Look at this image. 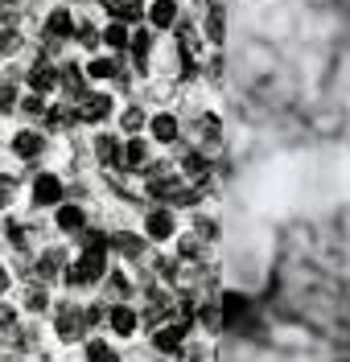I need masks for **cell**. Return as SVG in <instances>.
I'll use <instances>...</instances> for the list:
<instances>
[{"label": "cell", "instance_id": "6da1fadb", "mask_svg": "<svg viewBox=\"0 0 350 362\" xmlns=\"http://www.w3.org/2000/svg\"><path fill=\"white\" fill-rule=\"evenodd\" d=\"M83 235H87L83 255L66 268V280L74 288H95V284L107 276V247H112V239H103L99 230H83Z\"/></svg>", "mask_w": 350, "mask_h": 362}, {"label": "cell", "instance_id": "7a4b0ae2", "mask_svg": "<svg viewBox=\"0 0 350 362\" xmlns=\"http://www.w3.org/2000/svg\"><path fill=\"white\" fill-rule=\"evenodd\" d=\"M99 309H83V305H58V321H54V334L62 341H78L95 321H99Z\"/></svg>", "mask_w": 350, "mask_h": 362}, {"label": "cell", "instance_id": "3957f363", "mask_svg": "<svg viewBox=\"0 0 350 362\" xmlns=\"http://www.w3.org/2000/svg\"><path fill=\"white\" fill-rule=\"evenodd\" d=\"M74 13H70L66 4H54L46 13V25H42V37H46L49 49H58L62 42H74Z\"/></svg>", "mask_w": 350, "mask_h": 362}, {"label": "cell", "instance_id": "277c9868", "mask_svg": "<svg viewBox=\"0 0 350 362\" xmlns=\"http://www.w3.org/2000/svg\"><path fill=\"white\" fill-rule=\"evenodd\" d=\"M189 132H194V148H202L210 157L223 144V119H218V112H198L194 124H189Z\"/></svg>", "mask_w": 350, "mask_h": 362}, {"label": "cell", "instance_id": "5b68a950", "mask_svg": "<svg viewBox=\"0 0 350 362\" xmlns=\"http://www.w3.org/2000/svg\"><path fill=\"white\" fill-rule=\"evenodd\" d=\"M29 198H33V206H42V210H54V206L66 202V185H62V177L58 173H37L33 177V189H29Z\"/></svg>", "mask_w": 350, "mask_h": 362}, {"label": "cell", "instance_id": "8992f818", "mask_svg": "<svg viewBox=\"0 0 350 362\" xmlns=\"http://www.w3.org/2000/svg\"><path fill=\"white\" fill-rule=\"evenodd\" d=\"M74 112H78V124H103V119H112V112H116V99L103 95V90H87L74 103Z\"/></svg>", "mask_w": 350, "mask_h": 362}, {"label": "cell", "instance_id": "52a82bcc", "mask_svg": "<svg viewBox=\"0 0 350 362\" xmlns=\"http://www.w3.org/2000/svg\"><path fill=\"white\" fill-rule=\"evenodd\" d=\"M173 235H177V214L169 206H153L144 214V239L148 243H169Z\"/></svg>", "mask_w": 350, "mask_h": 362}, {"label": "cell", "instance_id": "ba28073f", "mask_svg": "<svg viewBox=\"0 0 350 362\" xmlns=\"http://www.w3.org/2000/svg\"><path fill=\"white\" fill-rule=\"evenodd\" d=\"M189 325H194V317L177 321V325H157V329L148 334V338H153V350H161V354H186Z\"/></svg>", "mask_w": 350, "mask_h": 362}, {"label": "cell", "instance_id": "9c48e42d", "mask_svg": "<svg viewBox=\"0 0 350 362\" xmlns=\"http://www.w3.org/2000/svg\"><path fill=\"white\" fill-rule=\"evenodd\" d=\"M25 83L37 95H54V90L62 87V66H54L49 58H42V62H33V66L25 70Z\"/></svg>", "mask_w": 350, "mask_h": 362}, {"label": "cell", "instance_id": "30bf717a", "mask_svg": "<svg viewBox=\"0 0 350 362\" xmlns=\"http://www.w3.org/2000/svg\"><path fill=\"white\" fill-rule=\"evenodd\" d=\"M218 313H223V329H227V334H239V329L247 325V317H252V300L243 293H227L223 305H218Z\"/></svg>", "mask_w": 350, "mask_h": 362}, {"label": "cell", "instance_id": "8fae6325", "mask_svg": "<svg viewBox=\"0 0 350 362\" xmlns=\"http://www.w3.org/2000/svg\"><path fill=\"white\" fill-rule=\"evenodd\" d=\"M148 157H153V144L144 136H128L124 140V157H119V173H144L153 165Z\"/></svg>", "mask_w": 350, "mask_h": 362}, {"label": "cell", "instance_id": "7c38bea8", "mask_svg": "<svg viewBox=\"0 0 350 362\" xmlns=\"http://www.w3.org/2000/svg\"><path fill=\"white\" fill-rule=\"evenodd\" d=\"M8 148H13V157L17 160H42L49 148V140L42 132H33V128H21V132L8 140Z\"/></svg>", "mask_w": 350, "mask_h": 362}, {"label": "cell", "instance_id": "4fadbf2b", "mask_svg": "<svg viewBox=\"0 0 350 362\" xmlns=\"http://www.w3.org/2000/svg\"><path fill=\"white\" fill-rule=\"evenodd\" d=\"M144 25L148 29H177L182 25V4L177 0H153L144 8Z\"/></svg>", "mask_w": 350, "mask_h": 362}, {"label": "cell", "instance_id": "5bb4252c", "mask_svg": "<svg viewBox=\"0 0 350 362\" xmlns=\"http://www.w3.org/2000/svg\"><path fill=\"white\" fill-rule=\"evenodd\" d=\"M70 259L62 247H46L42 255H37V264H33V280H42V284H49V280H58V276H66Z\"/></svg>", "mask_w": 350, "mask_h": 362}, {"label": "cell", "instance_id": "9a60e30c", "mask_svg": "<svg viewBox=\"0 0 350 362\" xmlns=\"http://www.w3.org/2000/svg\"><path fill=\"white\" fill-rule=\"evenodd\" d=\"M157 29H136L132 33V45H128V54H132V62H136V74H148V66H153V49H157V37H153Z\"/></svg>", "mask_w": 350, "mask_h": 362}, {"label": "cell", "instance_id": "2e32d148", "mask_svg": "<svg viewBox=\"0 0 350 362\" xmlns=\"http://www.w3.org/2000/svg\"><path fill=\"white\" fill-rule=\"evenodd\" d=\"M54 226H58L62 235H78V230H87V206H78V202L54 206Z\"/></svg>", "mask_w": 350, "mask_h": 362}, {"label": "cell", "instance_id": "e0dca14e", "mask_svg": "<svg viewBox=\"0 0 350 362\" xmlns=\"http://www.w3.org/2000/svg\"><path fill=\"white\" fill-rule=\"evenodd\" d=\"M202 37L206 45H223L227 37V8L218 0H206V17H202Z\"/></svg>", "mask_w": 350, "mask_h": 362}, {"label": "cell", "instance_id": "ac0fdd59", "mask_svg": "<svg viewBox=\"0 0 350 362\" xmlns=\"http://www.w3.org/2000/svg\"><path fill=\"white\" fill-rule=\"evenodd\" d=\"M91 148H95V160L103 165V169H119V157H124V140L112 132H99L91 140Z\"/></svg>", "mask_w": 350, "mask_h": 362}, {"label": "cell", "instance_id": "d6986e66", "mask_svg": "<svg viewBox=\"0 0 350 362\" xmlns=\"http://www.w3.org/2000/svg\"><path fill=\"white\" fill-rule=\"evenodd\" d=\"M148 136H153L157 144H177V136H182V119H177L173 112L148 115Z\"/></svg>", "mask_w": 350, "mask_h": 362}, {"label": "cell", "instance_id": "ffe728a7", "mask_svg": "<svg viewBox=\"0 0 350 362\" xmlns=\"http://www.w3.org/2000/svg\"><path fill=\"white\" fill-rule=\"evenodd\" d=\"M107 325H112V334H119V338H132L136 325H140V317H136V309H128L124 300H116L112 313H107Z\"/></svg>", "mask_w": 350, "mask_h": 362}, {"label": "cell", "instance_id": "44dd1931", "mask_svg": "<svg viewBox=\"0 0 350 362\" xmlns=\"http://www.w3.org/2000/svg\"><path fill=\"white\" fill-rule=\"evenodd\" d=\"M144 247H148V239L136 235V230H116V235H112V251H119L124 259H140Z\"/></svg>", "mask_w": 350, "mask_h": 362}, {"label": "cell", "instance_id": "7402d4cb", "mask_svg": "<svg viewBox=\"0 0 350 362\" xmlns=\"http://www.w3.org/2000/svg\"><path fill=\"white\" fill-rule=\"evenodd\" d=\"M87 78H91V83H124L116 58H91V62H87Z\"/></svg>", "mask_w": 350, "mask_h": 362}, {"label": "cell", "instance_id": "603a6c76", "mask_svg": "<svg viewBox=\"0 0 350 362\" xmlns=\"http://www.w3.org/2000/svg\"><path fill=\"white\" fill-rule=\"evenodd\" d=\"M0 341L4 346H21V325H17V309L13 305H0Z\"/></svg>", "mask_w": 350, "mask_h": 362}, {"label": "cell", "instance_id": "cb8c5ba5", "mask_svg": "<svg viewBox=\"0 0 350 362\" xmlns=\"http://www.w3.org/2000/svg\"><path fill=\"white\" fill-rule=\"evenodd\" d=\"M103 45L116 49V54H128V45H132V29H128L124 21H112L107 29H103Z\"/></svg>", "mask_w": 350, "mask_h": 362}, {"label": "cell", "instance_id": "d4e9b609", "mask_svg": "<svg viewBox=\"0 0 350 362\" xmlns=\"http://www.w3.org/2000/svg\"><path fill=\"white\" fill-rule=\"evenodd\" d=\"M21 305L29 309V313H46V309H49L46 284H42V280H37V284H25V288H21Z\"/></svg>", "mask_w": 350, "mask_h": 362}, {"label": "cell", "instance_id": "484cf974", "mask_svg": "<svg viewBox=\"0 0 350 362\" xmlns=\"http://www.w3.org/2000/svg\"><path fill=\"white\" fill-rule=\"evenodd\" d=\"M21 49V29L13 21H0V58H13Z\"/></svg>", "mask_w": 350, "mask_h": 362}, {"label": "cell", "instance_id": "4316f807", "mask_svg": "<svg viewBox=\"0 0 350 362\" xmlns=\"http://www.w3.org/2000/svg\"><path fill=\"white\" fill-rule=\"evenodd\" d=\"M119 128L128 136H140V128H148V115H144V107H124V115H119Z\"/></svg>", "mask_w": 350, "mask_h": 362}, {"label": "cell", "instance_id": "83f0119b", "mask_svg": "<svg viewBox=\"0 0 350 362\" xmlns=\"http://www.w3.org/2000/svg\"><path fill=\"white\" fill-rule=\"evenodd\" d=\"M74 42L83 45V49H99L103 45V29H95L91 21H78L74 25Z\"/></svg>", "mask_w": 350, "mask_h": 362}, {"label": "cell", "instance_id": "f1b7e54d", "mask_svg": "<svg viewBox=\"0 0 350 362\" xmlns=\"http://www.w3.org/2000/svg\"><path fill=\"white\" fill-rule=\"evenodd\" d=\"M103 280H107V293H112V300H124V296L132 293V280H128L124 272H116V268H107V276H103Z\"/></svg>", "mask_w": 350, "mask_h": 362}, {"label": "cell", "instance_id": "f546056e", "mask_svg": "<svg viewBox=\"0 0 350 362\" xmlns=\"http://www.w3.org/2000/svg\"><path fill=\"white\" fill-rule=\"evenodd\" d=\"M17 194H21V185L13 173H0V210H13L17 206Z\"/></svg>", "mask_w": 350, "mask_h": 362}, {"label": "cell", "instance_id": "4dcf8cb0", "mask_svg": "<svg viewBox=\"0 0 350 362\" xmlns=\"http://www.w3.org/2000/svg\"><path fill=\"white\" fill-rule=\"evenodd\" d=\"M21 112H25V115H33V119H42V115L49 112V107H46V95H37V90L21 95Z\"/></svg>", "mask_w": 350, "mask_h": 362}, {"label": "cell", "instance_id": "1f68e13d", "mask_svg": "<svg viewBox=\"0 0 350 362\" xmlns=\"http://www.w3.org/2000/svg\"><path fill=\"white\" fill-rule=\"evenodd\" d=\"M87 362H119L116 358V350H112V346H107V341H87Z\"/></svg>", "mask_w": 350, "mask_h": 362}, {"label": "cell", "instance_id": "d6a6232c", "mask_svg": "<svg viewBox=\"0 0 350 362\" xmlns=\"http://www.w3.org/2000/svg\"><path fill=\"white\" fill-rule=\"evenodd\" d=\"M21 103V95H17V87L8 83V78H0V115H8L13 107Z\"/></svg>", "mask_w": 350, "mask_h": 362}, {"label": "cell", "instance_id": "836d02e7", "mask_svg": "<svg viewBox=\"0 0 350 362\" xmlns=\"http://www.w3.org/2000/svg\"><path fill=\"white\" fill-rule=\"evenodd\" d=\"M189 235H198L202 243H214V239H218V223H214V218H194V230H189Z\"/></svg>", "mask_w": 350, "mask_h": 362}, {"label": "cell", "instance_id": "e575fe53", "mask_svg": "<svg viewBox=\"0 0 350 362\" xmlns=\"http://www.w3.org/2000/svg\"><path fill=\"white\" fill-rule=\"evenodd\" d=\"M8 284H13V276H8V268L0 264V293H8Z\"/></svg>", "mask_w": 350, "mask_h": 362}, {"label": "cell", "instance_id": "d590c367", "mask_svg": "<svg viewBox=\"0 0 350 362\" xmlns=\"http://www.w3.org/2000/svg\"><path fill=\"white\" fill-rule=\"evenodd\" d=\"M13 4H17V0H0V13H8V8H13Z\"/></svg>", "mask_w": 350, "mask_h": 362}, {"label": "cell", "instance_id": "8d00e7d4", "mask_svg": "<svg viewBox=\"0 0 350 362\" xmlns=\"http://www.w3.org/2000/svg\"><path fill=\"white\" fill-rule=\"evenodd\" d=\"M342 362H350V358H342Z\"/></svg>", "mask_w": 350, "mask_h": 362}, {"label": "cell", "instance_id": "74e56055", "mask_svg": "<svg viewBox=\"0 0 350 362\" xmlns=\"http://www.w3.org/2000/svg\"><path fill=\"white\" fill-rule=\"evenodd\" d=\"M177 4H182V0H177Z\"/></svg>", "mask_w": 350, "mask_h": 362}]
</instances>
